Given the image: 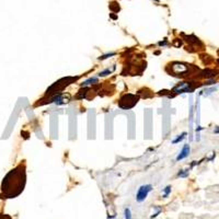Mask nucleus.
I'll use <instances>...</instances> for the list:
<instances>
[{"instance_id":"f257e3e1","label":"nucleus","mask_w":219,"mask_h":219,"mask_svg":"<svg viewBox=\"0 0 219 219\" xmlns=\"http://www.w3.org/2000/svg\"><path fill=\"white\" fill-rule=\"evenodd\" d=\"M26 183L25 168L20 164L12 169L3 178L1 183V197L2 198H14L23 192Z\"/></svg>"},{"instance_id":"f03ea898","label":"nucleus","mask_w":219,"mask_h":219,"mask_svg":"<svg viewBox=\"0 0 219 219\" xmlns=\"http://www.w3.org/2000/svg\"><path fill=\"white\" fill-rule=\"evenodd\" d=\"M152 191V185L151 184H146V185H141L138 188L137 194H136V201L138 203H141L147 198L148 194Z\"/></svg>"},{"instance_id":"7ed1b4c3","label":"nucleus","mask_w":219,"mask_h":219,"mask_svg":"<svg viewBox=\"0 0 219 219\" xmlns=\"http://www.w3.org/2000/svg\"><path fill=\"white\" fill-rule=\"evenodd\" d=\"M193 88L191 83H187V82H184L181 85H176V87L173 89V92L174 93H185V92H192Z\"/></svg>"},{"instance_id":"20e7f679","label":"nucleus","mask_w":219,"mask_h":219,"mask_svg":"<svg viewBox=\"0 0 219 219\" xmlns=\"http://www.w3.org/2000/svg\"><path fill=\"white\" fill-rule=\"evenodd\" d=\"M190 152H191V147L188 143H185L183 146V149L181 150V152L179 153V156L176 157V161H180V160H183L185 158H187L190 156Z\"/></svg>"},{"instance_id":"39448f33","label":"nucleus","mask_w":219,"mask_h":219,"mask_svg":"<svg viewBox=\"0 0 219 219\" xmlns=\"http://www.w3.org/2000/svg\"><path fill=\"white\" fill-rule=\"evenodd\" d=\"M94 83H98V78H90L88 79V80H85L83 83H82V85L85 87V85H94Z\"/></svg>"},{"instance_id":"423d86ee","label":"nucleus","mask_w":219,"mask_h":219,"mask_svg":"<svg viewBox=\"0 0 219 219\" xmlns=\"http://www.w3.org/2000/svg\"><path fill=\"white\" fill-rule=\"evenodd\" d=\"M115 69V66H113V68L112 69H110V68H108V69L103 70V71H101V72L99 73L100 77H104V76H108V75H110V73H112V71Z\"/></svg>"},{"instance_id":"0eeeda50","label":"nucleus","mask_w":219,"mask_h":219,"mask_svg":"<svg viewBox=\"0 0 219 219\" xmlns=\"http://www.w3.org/2000/svg\"><path fill=\"white\" fill-rule=\"evenodd\" d=\"M185 136H186V133H182V134L180 135L179 137H176L174 140H173L172 143H174V145H175V143H179L180 141H182V140H183L184 138H185Z\"/></svg>"},{"instance_id":"6e6552de","label":"nucleus","mask_w":219,"mask_h":219,"mask_svg":"<svg viewBox=\"0 0 219 219\" xmlns=\"http://www.w3.org/2000/svg\"><path fill=\"white\" fill-rule=\"evenodd\" d=\"M178 176H180V178H186V176H188V169L181 170V171L178 173Z\"/></svg>"},{"instance_id":"1a4fd4ad","label":"nucleus","mask_w":219,"mask_h":219,"mask_svg":"<svg viewBox=\"0 0 219 219\" xmlns=\"http://www.w3.org/2000/svg\"><path fill=\"white\" fill-rule=\"evenodd\" d=\"M171 188H172V187L170 186V185H168V186H166V188L163 190V197H164V198H166V197L169 196V194L171 193Z\"/></svg>"},{"instance_id":"9d476101","label":"nucleus","mask_w":219,"mask_h":219,"mask_svg":"<svg viewBox=\"0 0 219 219\" xmlns=\"http://www.w3.org/2000/svg\"><path fill=\"white\" fill-rule=\"evenodd\" d=\"M124 214H125L126 219H131V213H130V209H129V208H125Z\"/></svg>"},{"instance_id":"9b49d317","label":"nucleus","mask_w":219,"mask_h":219,"mask_svg":"<svg viewBox=\"0 0 219 219\" xmlns=\"http://www.w3.org/2000/svg\"><path fill=\"white\" fill-rule=\"evenodd\" d=\"M115 55V53H111V54H106V55H103V56H101L99 59H106L108 57H110V56H114Z\"/></svg>"},{"instance_id":"f8f14e48","label":"nucleus","mask_w":219,"mask_h":219,"mask_svg":"<svg viewBox=\"0 0 219 219\" xmlns=\"http://www.w3.org/2000/svg\"><path fill=\"white\" fill-rule=\"evenodd\" d=\"M0 219H11V217L8 216V215H3V214H0Z\"/></svg>"},{"instance_id":"ddd939ff","label":"nucleus","mask_w":219,"mask_h":219,"mask_svg":"<svg viewBox=\"0 0 219 219\" xmlns=\"http://www.w3.org/2000/svg\"><path fill=\"white\" fill-rule=\"evenodd\" d=\"M214 133H215V134H218V133H219V128H215V130H214Z\"/></svg>"}]
</instances>
